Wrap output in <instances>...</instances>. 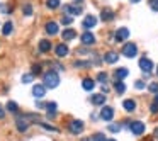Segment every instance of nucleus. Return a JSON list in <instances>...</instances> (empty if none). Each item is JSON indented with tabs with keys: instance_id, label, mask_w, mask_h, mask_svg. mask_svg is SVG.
<instances>
[{
	"instance_id": "obj_1",
	"label": "nucleus",
	"mask_w": 158,
	"mask_h": 141,
	"mask_svg": "<svg viewBox=\"0 0 158 141\" xmlns=\"http://www.w3.org/2000/svg\"><path fill=\"white\" fill-rule=\"evenodd\" d=\"M43 85L46 87V89H56V87L60 85V77L58 73L55 72V70H51V72L44 73V78H43Z\"/></svg>"
},
{
	"instance_id": "obj_2",
	"label": "nucleus",
	"mask_w": 158,
	"mask_h": 141,
	"mask_svg": "<svg viewBox=\"0 0 158 141\" xmlns=\"http://www.w3.org/2000/svg\"><path fill=\"white\" fill-rule=\"evenodd\" d=\"M123 55L126 56V58H134V56L138 55V46L134 44V43H126V44L123 46Z\"/></svg>"
},
{
	"instance_id": "obj_3",
	"label": "nucleus",
	"mask_w": 158,
	"mask_h": 141,
	"mask_svg": "<svg viewBox=\"0 0 158 141\" xmlns=\"http://www.w3.org/2000/svg\"><path fill=\"white\" fill-rule=\"evenodd\" d=\"M129 129H131V133H133L134 136H141V134L144 133V124L141 122V121H131Z\"/></svg>"
},
{
	"instance_id": "obj_4",
	"label": "nucleus",
	"mask_w": 158,
	"mask_h": 141,
	"mask_svg": "<svg viewBox=\"0 0 158 141\" xmlns=\"http://www.w3.org/2000/svg\"><path fill=\"white\" fill-rule=\"evenodd\" d=\"M127 38H129V31H127V27H119L116 31V34H114L116 43H123V41H126Z\"/></svg>"
},
{
	"instance_id": "obj_5",
	"label": "nucleus",
	"mask_w": 158,
	"mask_h": 141,
	"mask_svg": "<svg viewBox=\"0 0 158 141\" xmlns=\"http://www.w3.org/2000/svg\"><path fill=\"white\" fill-rule=\"evenodd\" d=\"M83 122L82 121H78V119H75V121H72L70 122V126H68V129H70V133H73V134H80L83 131Z\"/></svg>"
},
{
	"instance_id": "obj_6",
	"label": "nucleus",
	"mask_w": 158,
	"mask_h": 141,
	"mask_svg": "<svg viewBox=\"0 0 158 141\" xmlns=\"http://www.w3.org/2000/svg\"><path fill=\"white\" fill-rule=\"evenodd\" d=\"M139 68L143 70L144 73H150L151 70H153V61H151L150 58H146V56H143V58H139Z\"/></svg>"
},
{
	"instance_id": "obj_7",
	"label": "nucleus",
	"mask_w": 158,
	"mask_h": 141,
	"mask_svg": "<svg viewBox=\"0 0 158 141\" xmlns=\"http://www.w3.org/2000/svg\"><path fill=\"white\" fill-rule=\"evenodd\" d=\"M82 26H83V29H92V27H95L97 26V17L95 15H85V19H83V22H82Z\"/></svg>"
},
{
	"instance_id": "obj_8",
	"label": "nucleus",
	"mask_w": 158,
	"mask_h": 141,
	"mask_svg": "<svg viewBox=\"0 0 158 141\" xmlns=\"http://www.w3.org/2000/svg\"><path fill=\"white\" fill-rule=\"evenodd\" d=\"M32 95H34L36 99H43V97L46 95V87L41 85V83L34 85V87H32Z\"/></svg>"
},
{
	"instance_id": "obj_9",
	"label": "nucleus",
	"mask_w": 158,
	"mask_h": 141,
	"mask_svg": "<svg viewBox=\"0 0 158 141\" xmlns=\"http://www.w3.org/2000/svg\"><path fill=\"white\" fill-rule=\"evenodd\" d=\"M63 12H65V14H72V15H80L82 14V7H80V5H65V7H63Z\"/></svg>"
},
{
	"instance_id": "obj_10",
	"label": "nucleus",
	"mask_w": 158,
	"mask_h": 141,
	"mask_svg": "<svg viewBox=\"0 0 158 141\" xmlns=\"http://www.w3.org/2000/svg\"><path fill=\"white\" fill-rule=\"evenodd\" d=\"M100 117H102L104 121H110L114 117V109H112V107H109V106L102 107V110H100Z\"/></svg>"
},
{
	"instance_id": "obj_11",
	"label": "nucleus",
	"mask_w": 158,
	"mask_h": 141,
	"mask_svg": "<svg viewBox=\"0 0 158 141\" xmlns=\"http://www.w3.org/2000/svg\"><path fill=\"white\" fill-rule=\"evenodd\" d=\"M94 43H95V36L92 34V32H83L82 34V44H85V46H92Z\"/></svg>"
},
{
	"instance_id": "obj_12",
	"label": "nucleus",
	"mask_w": 158,
	"mask_h": 141,
	"mask_svg": "<svg viewBox=\"0 0 158 141\" xmlns=\"http://www.w3.org/2000/svg\"><path fill=\"white\" fill-rule=\"evenodd\" d=\"M55 53H56V56H60V58H65V56H68V46L66 44H58L55 48Z\"/></svg>"
},
{
	"instance_id": "obj_13",
	"label": "nucleus",
	"mask_w": 158,
	"mask_h": 141,
	"mask_svg": "<svg viewBox=\"0 0 158 141\" xmlns=\"http://www.w3.org/2000/svg\"><path fill=\"white\" fill-rule=\"evenodd\" d=\"M117 60H119V55H117L116 51H109V53H106V56H104V61H106V63H109V65L116 63Z\"/></svg>"
},
{
	"instance_id": "obj_14",
	"label": "nucleus",
	"mask_w": 158,
	"mask_h": 141,
	"mask_svg": "<svg viewBox=\"0 0 158 141\" xmlns=\"http://www.w3.org/2000/svg\"><path fill=\"white\" fill-rule=\"evenodd\" d=\"M56 109H58L56 102H46V110H48V117H49V119H53V117L56 116Z\"/></svg>"
},
{
	"instance_id": "obj_15",
	"label": "nucleus",
	"mask_w": 158,
	"mask_h": 141,
	"mask_svg": "<svg viewBox=\"0 0 158 141\" xmlns=\"http://www.w3.org/2000/svg\"><path fill=\"white\" fill-rule=\"evenodd\" d=\"M58 31H60V29H58V24H56V22L55 21H49L48 22V24H46V32H48V34H58Z\"/></svg>"
},
{
	"instance_id": "obj_16",
	"label": "nucleus",
	"mask_w": 158,
	"mask_h": 141,
	"mask_svg": "<svg viewBox=\"0 0 158 141\" xmlns=\"http://www.w3.org/2000/svg\"><path fill=\"white\" fill-rule=\"evenodd\" d=\"M92 104L94 106H104V104H106V95H104V93H95V95H92Z\"/></svg>"
},
{
	"instance_id": "obj_17",
	"label": "nucleus",
	"mask_w": 158,
	"mask_h": 141,
	"mask_svg": "<svg viewBox=\"0 0 158 141\" xmlns=\"http://www.w3.org/2000/svg\"><path fill=\"white\" fill-rule=\"evenodd\" d=\"M123 107H124V110H127V112H133V110L136 109V102L131 100V99H126L123 102Z\"/></svg>"
},
{
	"instance_id": "obj_18",
	"label": "nucleus",
	"mask_w": 158,
	"mask_h": 141,
	"mask_svg": "<svg viewBox=\"0 0 158 141\" xmlns=\"http://www.w3.org/2000/svg\"><path fill=\"white\" fill-rule=\"evenodd\" d=\"M15 127H17V131L24 133V131H27L29 122H27V121H24V119H17V121H15Z\"/></svg>"
},
{
	"instance_id": "obj_19",
	"label": "nucleus",
	"mask_w": 158,
	"mask_h": 141,
	"mask_svg": "<svg viewBox=\"0 0 158 141\" xmlns=\"http://www.w3.org/2000/svg\"><path fill=\"white\" fill-rule=\"evenodd\" d=\"M127 75H129L127 68H117L116 72H114V77H116V80H123V78H126Z\"/></svg>"
},
{
	"instance_id": "obj_20",
	"label": "nucleus",
	"mask_w": 158,
	"mask_h": 141,
	"mask_svg": "<svg viewBox=\"0 0 158 141\" xmlns=\"http://www.w3.org/2000/svg\"><path fill=\"white\" fill-rule=\"evenodd\" d=\"M49 49H51V43H49L48 39H41V41H39V51H41V53H48Z\"/></svg>"
},
{
	"instance_id": "obj_21",
	"label": "nucleus",
	"mask_w": 158,
	"mask_h": 141,
	"mask_svg": "<svg viewBox=\"0 0 158 141\" xmlns=\"http://www.w3.org/2000/svg\"><path fill=\"white\" fill-rule=\"evenodd\" d=\"M61 36H63V39H65V41H72V39L77 38V32L73 31V29H65Z\"/></svg>"
},
{
	"instance_id": "obj_22",
	"label": "nucleus",
	"mask_w": 158,
	"mask_h": 141,
	"mask_svg": "<svg viewBox=\"0 0 158 141\" xmlns=\"http://www.w3.org/2000/svg\"><path fill=\"white\" fill-rule=\"evenodd\" d=\"M100 19H102V21H106V22H107V21H112V19H114V12L110 10V9H104Z\"/></svg>"
},
{
	"instance_id": "obj_23",
	"label": "nucleus",
	"mask_w": 158,
	"mask_h": 141,
	"mask_svg": "<svg viewBox=\"0 0 158 141\" xmlns=\"http://www.w3.org/2000/svg\"><path fill=\"white\" fill-rule=\"evenodd\" d=\"M82 87H83L85 90H89V92H90V90H92L94 87H95V82H94L92 78H83V82H82Z\"/></svg>"
},
{
	"instance_id": "obj_24",
	"label": "nucleus",
	"mask_w": 158,
	"mask_h": 141,
	"mask_svg": "<svg viewBox=\"0 0 158 141\" xmlns=\"http://www.w3.org/2000/svg\"><path fill=\"white\" fill-rule=\"evenodd\" d=\"M114 87H116V92L117 93H124V92H126V85H124L123 80H116V82H114Z\"/></svg>"
},
{
	"instance_id": "obj_25",
	"label": "nucleus",
	"mask_w": 158,
	"mask_h": 141,
	"mask_svg": "<svg viewBox=\"0 0 158 141\" xmlns=\"http://www.w3.org/2000/svg\"><path fill=\"white\" fill-rule=\"evenodd\" d=\"M46 7L51 9V10H55V9L60 7V0H46Z\"/></svg>"
},
{
	"instance_id": "obj_26",
	"label": "nucleus",
	"mask_w": 158,
	"mask_h": 141,
	"mask_svg": "<svg viewBox=\"0 0 158 141\" xmlns=\"http://www.w3.org/2000/svg\"><path fill=\"white\" fill-rule=\"evenodd\" d=\"M12 29H14V26H12V22H5L4 24V29H2V32H4L5 36H9L12 32Z\"/></svg>"
},
{
	"instance_id": "obj_27",
	"label": "nucleus",
	"mask_w": 158,
	"mask_h": 141,
	"mask_svg": "<svg viewBox=\"0 0 158 141\" xmlns=\"http://www.w3.org/2000/svg\"><path fill=\"white\" fill-rule=\"evenodd\" d=\"M7 109L10 110V112H17V110H19V106H17L15 102H12V100H9V102H7Z\"/></svg>"
},
{
	"instance_id": "obj_28",
	"label": "nucleus",
	"mask_w": 158,
	"mask_h": 141,
	"mask_svg": "<svg viewBox=\"0 0 158 141\" xmlns=\"http://www.w3.org/2000/svg\"><path fill=\"white\" fill-rule=\"evenodd\" d=\"M90 65L92 63H89V61H75L73 63V66H77V68H89Z\"/></svg>"
},
{
	"instance_id": "obj_29",
	"label": "nucleus",
	"mask_w": 158,
	"mask_h": 141,
	"mask_svg": "<svg viewBox=\"0 0 158 141\" xmlns=\"http://www.w3.org/2000/svg\"><path fill=\"white\" fill-rule=\"evenodd\" d=\"M22 12H24V15H32V5L26 4L24 7H22Z\"/></svg>"
},
{
	"instance_id": "obj_30",
	"label": "nucleus",
	"mask_w": 158,
	"mask_h": 141,
	"mask_svg": "<svg viewBox=\"0 0 158 141\" xmlns=\"http://www.w3.org/2000/svg\"><path fill=\"white\" fill-rule=\"evenodd\" d=\"M92 141H107V139H106V136H104L102 133H95L92 136Z\"/></svg>"
},
{
	"instance_id": "obj_31",
	"label": "nucleus",
	"mask_w": 158,
	"mask_h": 141,
	"mask_svg": "<svg viewBox=\"0 0 158 141\" xmlns=\"http://www.w3.org/2000/svg\"><path fill=\"white\" fill-rule=\"evenodd\" d=\"M121 124H109V131L110 133H117V131H121Z\"/></svg>"
},
{
	"instance_id": "obj_32",
	"label": "nucleus",
	"mask_w": 158,
	"mask_h": 141,
	"mask_svg": "<svg viewBox=\"0 0 158 141\" xmlns=\"http://www.w3.org/2000/svg\"><path fill=\"white\" fill-rule=\"evenodd\" d=\"M148 89H150V92H153V93H158V82H153V83H150V85H148Z\"/></svg>"
},
{
	"instance_id": "obj_33",
	"label": "nucleus",
	"mask_w": 158,
	"mask_h": 141,
	"mask_svg": "<svg viewBox=\"0 0 158 141\" xmlns=\"http://www.w3.org/2000/svg\"><path fill=\"white\" fill-rule=\"evenodd\" d=\"M32 78H34V75H32V73H27V75L22 77V82H24V83H31Z\"/></svg>"
},
{
	"instance_id": "obj_34",
	"label": "nucleus",
	"mask_w": 158,
	"mask_h": 141,
	"mask_svg": "<svg viewBox=\"0 0 158 141\" xmlns=\"http://www.w3.org/2000/svg\"><path fill=\"white\" fill-rule=\"evenodd\" d=\"M73 22V17H70V15H65V17L61 19V24H65V26H70Z\"/></svg>"
},
{
	"instance_id": "obj_35",
	"label": "nucleus",
	"mask_w": 158,
	"mask_h": 141,
	"mask_svg": "<svg viewBox=\"0 0 158 141\" xmlns=\"http://www.w3.org/2000/svg\"><path fill=\"white\" fill-rule=\"evenodd\" d=\"M107 80V73H99V75H97V82H100V83H104Z\"/></svg>"
},
{
	"instance_id": "obj_36",
	"label": "nucleus",
	"mask_w": 158,
	"mask_h": 141,
	"mask_svg": "<svg viewBox=\"0 0 158 141\" xmlns=\"http://www.w3.org/2000/svg\"><path fill=\"white\" fill-rule=\"evenodd\" d=\"M150 7L153 9L155 12H158V0H150Z\"/></svg>"
},
{
	"instance_id": "obj_37",
	"label": "nucleus",
	"mask_w": 158,
	"mask_h": 141,
	"mask_svg": "<svg viewBox=\"0 0 158 141\" xmlns=\"http://www.w3.org/2000/svg\"><path fill=\"white\" fill-rule=\"evenodd\" d=\"M134 87L141 90V89H144L146 85H144V82H143V80H136V82H134Z\"/></svg>"
},
{
	"instance_id": "obj_38",
	"label": "nucleus",
	"mask_w": 158,
	"mask_h": 141,
	"mask_svg": "<svg viewBox=\"0 0 158 141\" xmlns=\"http://www.w3.org/2000/svg\"><path fill=\"white\" fill-rule=\"evenodd\" d=\"M39 73H41L39 65H32V75H39Z\"/></svg>"
},
{
	"instance_id": "obj_39",
	"label": "nucleus",
	"mask_w": 158,
	"mask_h": 141,
	"mask_svg": "<svg viewBox=\"0 0 158 141\" xmlns=\"http://www.w3.org/2000/svg\"><path fill=\"white\" fill-rule=\"evenodd\" d=\"M150 110H151V112H153V114H156L158 112V104H151V106H150Z\"/></svg>"
},
{
	"instance_id": "obj_40",
	"label": "nucleus",
	"mask_w": 158,
	"mask_h": 141,
	"mask_svg": "<svg viewBox=\"0 0 158 141\" xmlns=\"http://www.w3.org/2000/svg\"><path fill=\"white\" fill-rule=\"evenodd\" d=\"M0 10L4 12V14H9V9H7V5H5V4H2V5H0Z\"/></svg>"
},
{
	"instance_id": "obj_41",
	"label": "nucleus",
	"mask_w": 158,
	"mask_h": 141,
	"mask_svg": "<svg viewBox=\"0 0 158 141\" xmlns=\"http://www.w3.org/2000/svg\"><path fill=\"white\" fill-rule=\"evenodd\" d=\"M4 116H5V110H4V107L0 106V119H4Z\"/></svg>"
},
{
	"instance_id": "obj_42",
	"label": "nucleus",
	"mask_w": 158,
	"mask_h": 141,
	"mask_svg": "<svg viewBox=\"0 0 158 141\" xmlns=\"http://www.w3.org/2000/svg\"><path fill=\"white\" fill-rule=\"evenodd\" d=\"M153 136H155V138H158V127H156V129L153 131Z\"/></svg>"
},
{
	"instance_id": "obj_43",
	"label": "nucleus",
	"mask_w": 158,
	"mask_h": 141,
	"mask_svg": "<svg viewBox=\"0 0 158 141\" xmlns=\"http://www.w3.org/2000/svg\"><path fill=\"white\" fill-rule=\"evenodd\" d=\"M155 104H158V93H156V97H155Z\"/></svg>"
},
{
	"instance_id": "obj_44",
	"label": "nucleus",
	"mask_w": 158,
	"mask_h": 141,
	"mask_svg": "<svg viewBox=\"0 0 158 141\" xmlns=\"http://www.w3.org/2000/svg\"><path fill=\"white\" fill-rule=\"evenodd\" d=\"M131 2H133V4H138V2H139V0H131Z\"/></svg>"
},
{
	"instance_id": "obj_45",
	"label": "nucleus",
	"mask_w": 158,
	"mask_h": 141,
	"mask_svg": "<svg viewBox=\"0 0 158 141\" xmlns=\"http://www.w3.org/2000/svg\"><path fill=\"white\" fill-rule=\"evenodd\" d=\"M82 141H90V139H89V138H83V139H82Z\"/></svg>"
},
{
	"instance_id": "obj_46",
	"label": "nucleus",
	"mask_w": 158,
	"mask_h": 141,
	"mask_svg": "<svg viewBox=\"0 0 158 141\" xmlns=\"http://www.w3.org/2000/svg\"><path fill=\"white\" fill-rule=\"evenodd\" d=\"M107 141H116V139H107Z\"/></svg>"
},
{
	"instance_id": "obj_47",
	"label": "nucleus",
	"mask_w": 158,
	"mask_h": 141,
	"mask_svg": "<svg viewBox=\"0 0 158 141\" xmlns=\"http://www.w3.org/2000/svg\"><path fill=\"white\" fill-rule=\"evenodd\" d=\"M156 75H158V68H156Z\"/></svg>"
}]
</instances>
